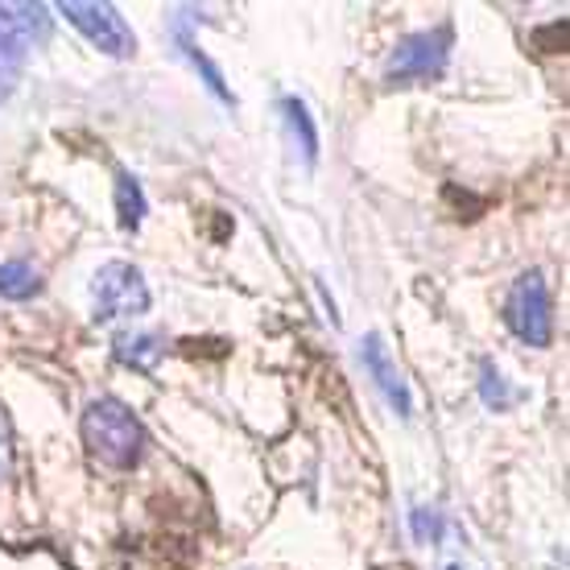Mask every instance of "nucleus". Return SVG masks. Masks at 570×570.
Here are the masks:
<instances>
[{
  "label": "nucleus",
  "mask_w": 570,
  "mask_h": 570,
  "mask_svg": "<svg viewBox=\"0 0 570 570\" xmlns=\"http://www.w3.org/2000/svg\"><path fill=\"white\" fill-rule=\"evenodd\" d=\"M83 442L91 459L112 471L141 468L145 451H149V434H145L141 417L132 414L120 397H96L83 410Z\"/></svg>",
  "instance_id": "obj_1"
},
{
  "label": "nucleus",
  "mask_w": 570,
  "mask_h": 570,
  "mask_svg": "<svg viewBox=\"0 0 570 570\" xmlns=\"http://www.w3.org/2000/svg\"><path fill=\"white\" fill-rule=\"evenodd\" d=\"M149 285L141 269L129 261H108L91 277V314L96 323H116V318H137L149 311Z\"/></svg>",
  "instance_id": "obj_2"
},
{
  "label": "nucleus",
  "mask_w": 570,
  "mask_h": 570,
  "mask_svg": "<svg viewBox=\"0 0 570 570\" xmlns=\"http://www.w3.org/2000/svg\"><path fill=\"white\" fill-rule=\"evenodd\" d=\"M504 323L529 347H550L554 314H550V285H546L542 269H525L513 282L509 298H504Z\"/></svg>",
  "instance_id": "obj_3"
},
{
  "label": "nucleus",
  "mask_w": 570,
  "mask_h": 570,
  "mask_svg": "<svg viewBox=\"0 0 570 570\" xmlns=\"http://www.w3.org/2000/svg\"><path fill=\"white\" fill-rule=\"evenodd\" d=\"M451 42H455L451 26H434V29H422V33H410V38L393 50V58H389L385 79L397 87L439 79V75L446 71V62H451Z\"/></svg>",
  "instance_id": "obj_4"
},
{
  "label": "nucleus",
  "mask_w": 570,
  "mask_h": 570,
  "mask_svg": "<svg viewBox=\"0 0 570 570\" xmlns=\"http://www.w3.org/2000/svg\"><path fill=\"white\" fill-rule=\"evenodd\" d=\"M55 13L67 17L87 42L96 46V50H104V55L129 58L132 50H137V33L129 29V21L120 17L116 4H100V0H62V4H55Z\"/></svg>",
  "instance_id": "obj_5"
},
{
  "label": "nucleus",
  "mask_w": 570,
  "mask_h": 570,
  "mask_svg": "<svg viewBox=\"0 0 570 570\" xmlns=\"http://www.w3.org/2000/svg\"><path fill=\"white\" fill-rule=\"evenodd\" d=\"M360 364H364V372H368L372 381H376V389L385 393L389 405L397 410V417L414 414V397H410V385H405V376L397 372V364H393V356H389L385 340H381L376 331H368V335L360 340Z\"/></svg>",
  "instance_id": "obj_6"
},
{
  "label": "nucleus",
  "mask_w": 570,
  "mask_h": 570,
  "mask_svg": "<svg viewBox=\"0 0 570 570\" xmlns=\"http://www.w3.org/2000/svg\"><path fill=\"white\" fill-rule=\"evenodd\" d=\"M0 33L29 50L50 38V9L46 4H0Z\"/></svg>",
  "instance_id": "obj_7"
},
{
  "label": "nucleus",
  "mask_w": 570,
  "mask_h": 570,
  "mask_svg": "<svg viewBox=\"0 0 570 570\" xmlns=\"http://www.w3.org/2000/svg\"><path fill=\"white\" fill-rule=\"evenodd\" d=\"M112 356L132 372H154L166 356V340L154 331H120L112 340Z\"/></svg>",
  "instance_id": "obj_8"
},
{
  "label": "nucleus",
  "mask_w": 570,
  "mask_h": 570,
  "mask_svg": "<svg viewBox=\"0 0 570 570\" xmlns=\"http://www.w3.org/2000/svg\"><path fill=\"white\" fill-rule=\"evenodd\" d=\"M282 120H285V132H289V141L298 145V154L306 166L318 161V125H314V112L306 108V100L298 96H285L282 100Z\"/></svg>",
  "instance_id": "obj_9"
},
{
  "label": "nucleus",
  "mask_w": 570,
  "mask_h": 570,
  "mask_svg": "<svg viewBox=\"0 0 570 570\" xmlns=\"http://www.w3.org/2000/svg\"><path fill=\"white\" fill-rule=\"evenodd\" d=\"M145 212H149V203H145V190L141 183H137V174L120 170L116 174V224H120V232H137L141 228Z\"/></svg>",
  "instance_id": "obj_10"
},
{
  "label": "nucleus",
  "mask_w": 570,
  "mask_h": 570,
  "mask_svg": "<svg viewBox=\"0 0 570 570\" xmlns=\"http://www.w3.org/2000/svg\"><path fill=\"white\" fill-rule=\"evenodd\" d=\"M42 294V273L38 265H29V261L13 257L0 265V298L9 302H29Z\"/></svg>",
  "instance_id": "obj_11"
},
{
  "label": "nucleus",
  "mask_w": 570,
  "mask_h": 570,
  "mask_svg": "<svg viewBox=\"0 0 570 570\" xmlns=\"http://www.w3.org/2000/svg\"><path fill=\"white\" fill-rule=\"evenodd\" d=\"M174 42H178V50H183L195 67H199V75H203V83H207V91H212L215 100H224V104H236V96L228 91V83H224V75H219V67H215L212 58L207 55H199L195 50V38L186 33V26H183V13H178V26H174Z\"/></svg>",
  "instance_id": "obj_12"
},
{
  "label": "nucleus",
  "mask_w": 570,
  "mask_h": 570,
  "mask_svg": "<svg viewBox=\"0 0 570 570\" xmlns=\"http://www.w3.org/2000/svg\"><path fill=\"white\" fill-rule=\"evenodd\" d=\"M480 401H484L488 410H497V414H504L517 401V393L509 389V381L500 376V368L492 360H480Z\"/></svg>",
  "instance_id": "obj_13"
},
{
  "label": "nucleus",
  "mask_w": 570,
  "mask_h": 570,
  "mask_svg": "<svg viewBox=\"0 0 570 570\" xmlns=\"http://www.w3.org/2000/svg\"><path fill=\"white\" fill-rule=\"evenodd\" d=\"M26 55H29L26 46L0 33V104L13 96L17 79H21V67H26Z\"/></svg>",
  "instance_id": "obj_14"
},
{
  "label": "nucleus",
  "mask_w": 570,
  "mask_h": 570,
  "mask_svg": "<svg viewBox=\"0 0 570 570\" xmlns=\"http://www.w3.org/2000/svg\"><path fill=\"white\" fill-rule=\"evenodd\" d=\"M410 529H414V538L422 546L426 542H442V517H439V509H426V504H417L414 513H410Z\"/></svg>",
  "instance_id": "obj_15"
},
{
  "label": "nucleus",
  "mask_w": 570,
  "mask_h": 570,
  "mask_svg": "<svg viewBox=\"0 0 570 570\" xmlns=\"http://www.w3.org/2000/svg\"><path fill=\"white\" fill-rule=\"evenodd\" d=\"M9 468H13V442H9V430L0 426V480L9 475Z\"/></svg>",
  "instance_id": "obj_16"
},
{
  "label": "nucleus",
  "mask_w": 570,
  "mask_h": 570,
  "mask_svg": "<svg viewBox=\"0 0 570 570\" xmlns=\"http://www.w3.org/2000/svg\"><path fill=\"white\" fill-rule=\"evenodd\" d=\"M446 570H463V567H459V562H451V567H446Z\"/></svg>",
  "instance_id": "obj_17"
}]
</instances>
